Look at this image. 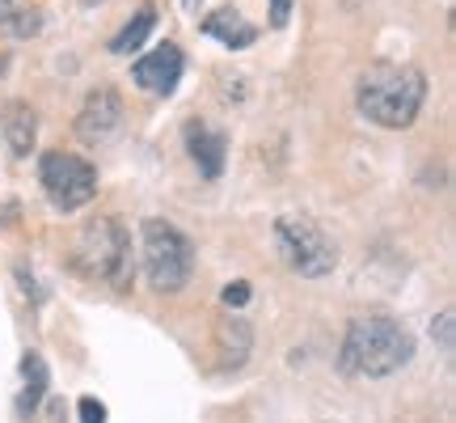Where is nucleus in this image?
<instances>
[{
    "mask_svg": "<svg viewBox=\"0 0 456 423\" xmlns=\"http://www.w3.org/2000/svg\"><path fill=\"white\" fill-rule=\"evenodd\" d=\"M414 356V335L397 318L372 313V318H355L342 335L338 364L351 377H389Z\"/></svg>",
    "mask_w": 456,
    "mask_h": 423,
    "instance_id": "f257e3e1",
    "label": "nucleus"
},
{
    "mask_svg": "<svg viewBox=\"0 0 456 423\" xmlns=\"http://www.w3.org/2000/svg\"><path fill=\"white\" fill-rule=\"evenodd\" d=\"M427 98V77L410 64H376L359 77V111L389 131L410 128Z\"/></svg>",
    "mask_w": 456,
    "mask_h": 423,
    "instance_id": "f03ea898",
    "label": "nucleus"
},
{
    "mask_svg": "<svg viewBox=\"0 0 456 423\" xmlns=\"http://www.w3.org/2000/svg\"><path fill=\"white\" fill-rule=\"evenodd\" d=\"M72 267L85 279H110L123 284L131 271V250H127V233L118 220L110 216H94L77 228L72 237Z\"/></svg>",
    "mask_w": 456,
    "mask_h": 423,
    "instance_id": "7ed1b4c3",
    "label": "nucleus"
},
{
    "mask_svg": "<svg viewBox=\"0 0 456 423\" xmlns=\"http://www.w3.org/2000/svg\"><path fill=\"white\" fill-rule=\"evenodd\" d=\"M144 271L152 279V288H161V293H178L186 288V279L195 271V245L191 237L182 233L178 225H169V220H144Z\"/></svg>",
    "mask_w": 456,
    "mask_h": 423,
    "instance_id": "20e7f679",
    "label": "nucleus"
},
{
    "mask_svg": "<svg viewBox=\"0 0 456 423\" xmlns=\"http://www.w3.org/2000/svg\"><path fill=\"white\" fill-rule=\"evenodd\" d=\"M275 242L279 254L288 259V267H296L300 276L322 279L338 267V250L322 228L313 225L309 216H279L275 220Z\"/></svg>",
    "mask_w": 456,
    "mask_h": 423,
    "instance_id": "39448f33",
    "label": "nucleus"
},
{
    "mask_svg": "<svg viewBox=\"0 0 456 423\" xmlns=\"http://www.w3.org/2000/svg\"><path fill=\"white\" fill-rule=\"evenodd\" d=\"M38 178H43V191L60 212L85 208L89 199L98 195V170L85 157H77V153H43Z\"/></svg>",
    "mask_w": 456,
    "mask_h": 423,
    "instance_id": "423d86ee",
    "label": "nucleus"
},
{
    "mask_svg": "<svg viewBox=\"0 0 456 423\" xmlns=\"http://www.w3.org/2000/svg\"><path fill=\"white\" fill-rule=\"evenodd\" d=\"M131 77L140 89L157 94V98H169L178 89V77H182V51L174 43H161L157 51H148L144 60L131 64Z\"/></svg>",
    "mask_w": 456,
    "mask_h": 423,
    "instance_id": "0eeeda50",
    "label": "nucleus"
},
{
    "mask_svg": "<svg viewBox=\"0 0 456 423\" xmlns=\"http://www.w3.org/2000/svg\"><path fill=\"white\" fill-rule=\"evenodd\" d=\"M118 123H123V102H118V94H114L110 85L94 89V94L85 98L81 114H77V131H81V140H106Z\"/></svg>",
    "mask_w": 456,
    "mask_h": 423,
    "instance_id": "6e6552de",
    "label": "nucleus"
},
{
    "mask_svg": "<svg viewBox=\"0 0 456 423\" xmlns=\"http://www.w3.org/2000/svg\"><path fill=\"white\" fill-rule=\"evenodd\" d=\"M186 148H191V157H195L203 178H220L224 174V136L220 131L203 128V123H191L186 128Z\"/></svg>",
    "mask_w": 456,
    "mask_h": 423,
    "instance_id": "1a4fd4ad",
    "label": "nucleus"
},
{
    "mask_svg": "<svg viewBox=\"0 0 456 423\" xmlns=\"http://www.w3.org/2000/svg\"><path fill=\"white\" fill-rule=\"evenodd\" d=\"M203 34L220 38V43H224V47H232V51L249 47V43L258 38V30H254V26H249L237 9H216L212 17H203Z\"/></svg>",
    "mask_w": 456,
    "mask_h": 423,
    "instance_id": "9d476101",
    "label": "nucleus"
},
{
    "mask_svg": "<svg viewBox=\"0 0 456 423\" xmlns=\"http://www.w3.org/2000/svg\"><path fill=\"white\" fill-rule=\"evenodd\" d=\"M4 136H9V148H13L17 157H26L34 148V136H38V119L26 102H13L9 111H4Z\"/></svg>",
    "mask_w": 456,
    "mask_h": 423,
    "instance_id": "9b49d317",
    "label": "nucleus"
},
{
    "mask_svg": "<svg viewBox=\"0 0 456 423\" xmlns=\"http://www.w3.org/2000/svg\"><path fill=\"white\" fill-rule=\"evenodd\" d=\"M152 26H157V13H152V9H140V13L131 17L127 26L110 38V51L114 55H131V51H140L144 47V38L152 34Z\"/></svg>",
    "mask_w": 456,
    "mask_h": 423,
    "instance_id": "f8f14e48",
    "label": "nucleus"
},
{
    "mask_svg": "<svg viewBox=\"0 0 456 423\" xmlns=\"http://www.w3.org/2000/svg\"><path fill=\"white\" fill-rule=\"evenodd\" d=\"M21 373H26V390H21V398H17V411H21V415H30V411L43 402L51 377H47L43 356H26V360H21Z\"/></svg>",
    "mask_w": 456,
    "mask_h": 423,
    "instance_id": "ddd939ff",
    "label": "nucleus"
},
{
    "mask_svg": "<svg viewBox=\"0 0 456 423\" xmlns=\"http://www.w3.org/2000/svg\"><path fill=\"white\" fill-rule=\"evenodd\" d=\"M38 26H43L38 9H26L21 0H0V30L4 34L26 38V34H38Z\"/></svg>",
    "mask_w": 456,
    "mask_h": 423,
    "instance_id": "4468645a",
    "label": "nucleus"
},
{
    "mask_svg": "<svg viewBox=\"0 0 456 423\" xmlns=\"http://www.w3.org/2000/svg\"><path fill=\"white\" fill-rule=\"evenodd\" d=\"M77 411H81V423H106V407H102L98 398H81Z\"/></svg>",
    "mask_w": 456,
    "mask_h": 423,
    "instance_id": "2eb2a0df",
    "label": "nucleus"
},
{
    "mask_svg": "<svg viewBox=\"0 0 456 423\" xmlns=\"http://www.w3.org/2000/svg\"><path fill=\"white\" fill-rule=\"evenodd\" d=\"M452 326H456V318H452V310L448 313H440V326H436V339H440V347L444 352H452Z\"/></svg>",
    "mask_w": 456,
    "mask_h": 423,
    "instance_id": "dca6fc26",
    "label": "nucleus"
},
{
    "mask_svg": "<svg viewBox=\"0 0 456 423\" xmlns=\"http://www.w3.org/2000/svg\"><path fill=\"white\" fill-rule=\"evenodd\" d=\"M288 21H292V0H271V26L283 30Z\"/></svg>",
    "mask_w": 456,
    "mask_h": 423,
    "instance_id": "f3484780",
    "label": "nucleus"
},
{
    "mask_svg": "<svg viewBox=\"0 0 456 423\" xmlns=\"http://www.w3.org/2000/svg\"><path fill=\"white\" fill-rule=\"evenodd\" d=\"M245 301H249V284H228V288H224V305L241 310Z\"/></svg>",
    "mask_w": 456,
    "mask_h": 423,
    "instance_id": "a211bd4d",
    "label": "nucleus"
},
{
    "mask_svg": "<svg viewBox=\"0 0 456 423\" xmlns=\"http://www.w3.org/2000/svg\"><path fill=\"white\" fill-rule=\"evenodd\" d=\"M182 4H186V13H199V9H203V0H182Z\"/></svg>",
    "mask_w": 456,
    "mask_h": 423,
    "instance_id": "6ab92c4d",
    "label": "nucleus"
}]
</instances>
